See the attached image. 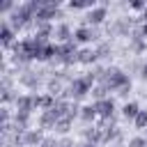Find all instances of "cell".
<instances>
[{"mask_svg": "<svg viewBox=\"0 0 147 147\" xmlns=\"http://www.w3.org/2000/svg\"><path fill=\"white\" fill-rule=\"evenodd\" d=\"M108 23V5H96L92 9L85 11V18H83V25H90V28H103Z\"/></svg>", "mask_w": 147, "mask_h": 147, "instance_id": "obj_3", "label": "cell"}, {"mask_svg": "<svg viewBox=\"0 0 147 147\" xmlns=\"http://www.w3.org/2000/svg\"><path fill=\"white\" fill-rule=\"evenodd\" d=\"M55 124H57V117H55L53 110H41V113L37 115V126H39L41 131L53 133V131H55Z\"/></svg>", "mask_w": 147, "mask_h": 147, "instance_id": "obj_9", "label": "cell"}, {"mask_svg": "<svg viewBox=\"0 0 147 147\" xmlns=\"http://www.w3.org/2000/svg\"><path fill=\"white\" fill-rule=\"evenodd\" d=\"M140 30H142V34H145V39H147V21H145V23H140Z\"/></svg>", "mask_w": 147, "mask_h": 147, "instance_id": "obj_27", "label": "cell"}, {"mask_svg": "<svg viewBox=\"0 0 147 147\" xmlns=\"http://www.w3.org/2000/svg\"><path fill=\"white\" fill-rule=\"evenodd\" d=\"M133 126H136L138 131H145V129H147V110H140V113L136 115V119H133Z\"/></svg>", "mask_w": 147, "mask_h": 147, "instance_id": "obj_20", "label": "cell"}, {"mask_svg": "<svg viewBox=\"0 0 147 147\" xmlns=\"http://www.w3.org/2000/svg\"><path fill=\"white\" fill-rule=\"evenodd\" d=\"M94 106H96L99 119H115L117 113H119V108H117V103H115L113 96H108V99H103V101H96Z\"/></svg>", "mask_w": 147, "mask_h": 147, "instance_id": "obj_6", "label": "cell"}, {"mask_svg": "<svg viewBox=\"0 0 147 147\" xmlns=\"http://www.w3.org/2000/svg\"><path fill=\"white\" fill-rule=\"evenodd\" d=\"M16 41H18V34H16V32H14V28L2 18V23H0V44H2V48H5V51H9Z\"/></svg>", "mask_w": 147, "mask_h": 147, "instance_id": "obj_7", "label": "cell"}, {"mask_svg": "<svg viewBox=\"0 0 147 147\" xmlns=\"http://www.w3.org/2000/svg\"><path fill=\"white\" fill-rule=\"evenodd\" d=\"M129 94H131V85H126V87H122V90L117 92V96H122V99H126V101H129Z\"/></svg>", "mask_w": 147, "mask_h": 147, "instance_id": "obj_24", "label": "cell"}, {"mask_svg": "<svg viewBox=\"0 0 147 147\" xmlns=\"http://www.w3.org/2000/svg\"><path fill=\"white\" fill-rule=\"evenodd\" d=\"M94 51H96V55H99V62H106V60L113 57V46H110L108 39H101V41L94 46Z\"/></svg>", "mask_w": 147, "mask_h": 147, "instance_id": "obj_15", "label": "cell"}, {"mask_svg": "<svg viewBox=\"0 0 147 147\" xmlns=\"http://www.w3.org/2000/svg\"><path fill=\"white\" fill-rule=\"evenodd\" d=\"M129 51H131L133 55H142V53L147 51V39H145V34H142L140 25H136L133 32H131V37H129Z\"/></svg>", "mask_w": 147, "mask_h": 147, "instance_id": "obj_5", "label": "cell"}, {"mask_svg": "<svg viewBox=\"0 0 147 147\" xmlns=\"http://www.w3.org/2000/svg\"><path fill=\"white\" fill-rule=\"evenodd\" d=\"M78 64H83V67H96V64H101L99 62V55H96V51H94V46H85V48H80L78 51Z\"/></svg>", "mask_w": 147, "mask_h": 147, "instance_id": "obj_10", "label": "cell"}, {"mask_svg": "<svg viewBox=\"0 0 147 147\" xmlns=\"http://www.w3.org/2000/svg\"><path fill=\"white\" fill-rule=\"evenodd\" d=\"M138 76H140V80H145V83H147V60L142 62V67H140V74H138Z\"/></svg>", "mask_w": 147, "mask_h": 147, "instance_id": "obj_25", "label": "cell"}, {"mask_svg": "<svg viewBox=\"0 0 147 147\" xmlns=\"http://www.w3.org/2000/svg\"><path fill=\"white\" fill-rule=\"evenodd\" d=\"M145 21H147V7H145V11L140 14V23H145Z\"/></svg>", "mask_w": 147, "mask_h": 147, "instance_id": "obj_28", "label": "cell"}, {"mask_svg": "<svg viewBox=\"0 0 147 147\" xmlns=\"http://www.w3.org/2000/svg\"><path fill=\"white\" fill-rule=\"evenodd\" d=\"M14 110L16 113H30V115H34L39 110V106H37V92H23V94H18V99L14 103Z\"/></svg>", "mask_w": 147, "mask_h": 147, "instance_id": "obj_4", "label": "cell"}, {"mask_svg": "<svg viewBox=\"0 0 147 147\" xmlns=\"http://www.w3.org/2000/svg\"><path fill=\"white\" fill-rule=\"evenodd\" d=\"M142 133H145V138H147V129H145V131H142Z\"/></svg>", "mask_w": 147, "mask_h": 147, "instance_id": "obj_29", "label": "cell"}, {"mask_svg": "<svg viewBox=\"0 0 147 147\" xmlns=\"http://www.w3.org/2000/svg\"><path fill=\"white\" fill-rule=\"evenodd\" d=\"M71 129H74V119L71 117H60L57 119V124H55V136L57 138H64V136H69L71 133Z\"/></svg>", "mask_w": 147, "mask_h": 147, "instance_id": "obj_14", "label": "cell"}, {"mask_svg": "<svg viewBox=\"0 0 147 147\" xmlns=\"http://www.w3.org/2000/svg\"><path fill=\"white\" fill-rule=\"evenodd\" d=\"M76 147H99V145H94V142H85V140H80Z\"/></svg>", "mask_w": 147, "mask_h": 147, "instance_id": "obj_26", "label": "cell"}, {"mask_svg": "<svg viewBox=\"0 0 147 147\" xmlns=\"http://www.w3.org/2000/svg\"><path fill=\"white\" fill-rule=\"evenodd\" d=\"M67 7L71 9V11H80V9H92V7H96V2L94 0H69L67 2Z\"/></svg>", "mask_w": 147, "mask_h": 147, "instance_id": "obj_19", "label": "cell"}, {"mask_svg": "<svg viewBox=\"0 0 147 147\" xmlns=\"http://www.w3.org/2000/svg\"><path fill=\"white\" fill-rule=\"evenodd\" d=\"M37 106H39V113L41 110H51L55 106V96H51L48 92H41V94H37Z\"/></svg>", "mask_w": 147, "mask_h": 147, "instance_id": "obj_18", "label": "cell"}, {"mask_svg": "<svg viewBox=\"0 0 147 147\" xmlns=\"http://www.w3.org/2000/svg\"><path fill=\"white\" fill-rule=\"evenodd\" d=\"M51 110L55 113L57 119H60V117H69V113H71V101H67V99H55V106H53Z\"/></svg>", "mask_w": 147, "mask_h": 147, "instance_id": "obj_16", "label": "cell"}, {"mask_svg": "<svg viewBox=\"0 0 147 147\" xmlns=\"http://www.w3.org/2000/svg\"><path fill=\"white\" fill-rule=\"evenodd\" d=\"M44 138H46V131H41L39 126L28 129V131L23 133V147H39V145L44 142Z\"/></svg>", "mask_w": 147, "mask_h": 147, "instance_id": "obj_11", "label": "cell"}, {"mask_svg": "<svg viewBox=\"0 0 147 147\" xmlns=\"http://www.w3.org/2000/svg\"><path fill=\"white\" fill-rule=\"evenodd\" d=\"M110 92H119L122 87H126V85H131V76L124 71V69H119V67H113V64H108L106 67V76H103V80H101Z\"/></svg>", "mask_w": 147, "mask_h": 147, "instance_id": "obj_1", "label": "cell"}, {"mask_svg": "<svg viewBox=\"0 0 147 147\" xmlns=\"http://www.w3.org/2000/svg\"><path fill=\"white\" fill-rule=\"evenodd\" d=\"M129 7H131V9H136V11H145L147 2H142V0H131V2H129Z\"/></svg>", "mask_w": 147, "mask_h": 147, "instance_id": "obj_23", "label": "cell"}, {"mask_svg": "<svg viewBox=\"0 0 147 147\" xmlns=\"http://www.w3.org/2000/svg\"><path fill=\"white\" fill-rule=\"evenodd\" d=\"M85 126L87 124H96L99 122V113H96V106L94 103H83L80 106V117H78Z\"/></svg>", "mask_w": 147, "mask_h": 147, "instance_id": "obj_12", "label": "cell"}, {"mask_svg": "<svg viewBox=\"0 0 147 147\" xmlns=\"http://www.w3.org/2000/svg\"><path fill=\"white\" fill-rule=\"evenodd\" d=\"M53 41H55V44H67V41H74V28H71L67 21H62V23H55Z\"/></svg>", "mask_w": 147, "mask_h": 147, "instance_id": "obj_8", "label": "cell"}, {"mask_svg": "<svg viewBox=\"0 0 147 147\" xmlns=\"http://www.w3.org/2000/svg\"><path fill=\"white\" fill-rule=\"evenodd\" d=\"M110 96V90L103 85V83H96L94 87H92V92H90V99H92V103H96V101H103V99H108Z\"/></svg>", "mask_w": 147, "mask_h": 147, "instance_id": "obj_17", "label": "cell"}, {"mask_svg": "<svg viewBox=\"0 0 147 147\" xmlns=\"http://www.w3.org/2000/svg\"><path fill=\"white\" fill-rule=\"evenodd\" d=\"M142 108H140V103L138 101H124V106L119 108V115L126 119V122H131L133 124V119H136V115L140 113Z\"/></svg>", "mask_w": 147, "mask_h": 147, "instance_id": "obj_13", "label": "cell"}, {"mask_svg": "<svg viewBox=\"0 0 147 147\" xmlns=\"http://www.w3.org/2000/svg\"><path fill=\"white\" fill-rule=\"evenodd\" d=\"M74 41L80 46V48H85V46H96L99 41H101V28H90V25H78L76 30H74Z\"/></svg>", "mask_w": 147, "mask_h": 147, "instance_id": "obj_2", "label": "cell"}, {"mask_svg": "<svg viewBox=\"0 0 147 147\" xmlns=\"http://www.w3.org/2000/svg\"><path fill=\"white\" fill-rule=\"evenodd\" d=\"M39 147H60V138L55 133H46V138H44V142Z\"/></svg>", "mask_w": 147, "mask_h": 147, "instance_id": "obj_21", "label": "cell"}, {"mask_svg": "<svg viewBox=\"0 0 147 147\" xmlns=\"http://www.w3.org/2000/svg\"><path fill=\"white\" fill-rule=\"evenodd\" d=\"M126 147H147V138L145 136H133V138H129Z\"/></svg>", "mask_w": 147, "mask_h": 147, "instance_id": "obj_22", "label": "cell"}]
</instances>
